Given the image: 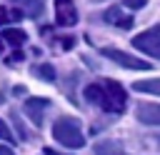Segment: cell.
Wrapping results in <instances>:
<instances>
[{
  "label": "cell",
  "mask_w": 160,
  "mask_h": 155,
  "mask_svg": "<svg viewBox=\"0 0 160 155\" xmlns=\"http://www.w3.org/2000/svg\"><path fill=\"white\" fill-rule=\"evenodd\" d=\"M85 100L92 102V105H98L105 112H115L118 115V112H125L128 92L115 80H98V82H90L85 88Z\"/></svg>",
  "instance_id": "1"
},
{
  "label": "cell",
  "mask_w": 160,
  "mask_h": 155,
  "mask_svg": "<svg viewBox=\"0 0 160 155\" xmlns=\"http://www.w3.org/2000/svg\"><path fill=\"white\" fill-rule=\"evenodd\" d=\"M52 138H55L60 145L72 148V150H78V148L85 145V135H82L80 122H78L75 118H58L55 125H52Z\"/></svg>",
  "instance_id": "2"
},
{
  "label": "cell",
  "mask_w": 160,
  "mask_h": 155,
  "mask_svg": "<svg viewBox=\"0 0 160 155\" xmlns=\"http://www.w3.org/2000/svg\"><path fill=\"white\" fill-rule=\"evenodd\" d=\"M132 48H138L140 52L160 60V28H152V30H145V32L135 35L132 38Z\"/></svg>",
  "instance_id": "3"
},
{
  "label": "cell",
  "mask_w": 160,
  "mask_h": 155,
  "mask_svg": "<svg viewBox=\"0 0 160 155\" xmlns=\"http://www.w3.org/2000/svg\"><path fill=\"white\" fill-rule=\"evenodd\" d=\"M102 55L110 58L112 62H118L120 68H128V70H150L152 68L150 62H145V60H140V58H135L130 52H122L118 48H102Z\"/></svg>",
  "instance_id": "4"
},
{
  "label": "cell",
  "mask_w": 160,
  "mask_h": 155,
  "mask_svg": "<svg viewBox=\"0 0 160 155\" xmlns=\"http://www.w3.org/2000/svg\"><path fill=\"white\" fill-rule=\"evenodd\" d=\"M55 20L62 28H72L78 22V10L72 0H55Z\"/></svg>",
  "instance_id": "5"
},
{
  "label": "cell",
  "mask_w": 160,
  "mask_h": 155,
  "mask_svg": "<svg viewBox=\"0 0 160 155\" xmlns=\"http://www.w3.org/2000/svg\"><path fill=\"white\" fill-rule=\"evenodd\" d=\"M48 108H50V102L45 98H28L25 100V112L35 125H42V115H45Z\"/></svg>",
  "instance_id": "6"
},
{
  "label": "cell",
  "mask_w": 160,
  "mask_h": 155,
  "mask_svg": "<svg viewBox=\"0 0 160 155\" xmlns=\"http://www.w3.org/2000/svg\"><path fill=\"white\" fill-rule=\"evenodd\" d=\"M138 120L142 125H160V105L158 102H142L138 105Z\"/></svg>",
  "instance_id": "7"
},
{
  "label": "cell",
  "mask_w": 160,
  "mask_h": 155,
  "mask_svg": "<svg viewBox=\"0 0 160 155\" xmlns=\"http://www.w3.org/2000/svg\"><path fill=\"white\" fill-rule=\"evenodd\" d=\"M105 20L108 22H112V25H118V28H132V18L130 15H122V10L120 8H110L108 12H105Z\"/></svg>",
  "instance_id": "8"
},
{
  "label": "cell",
  "mask_w": 160,
  "mask_h": 155,
  "mask_svg": "<svg viewBox=\"0 0 160 155\" xmlns=\"http://www.w3.org/2000/svg\"><path fill=\"white\" fill-rule=\"evenodd\" d=\"M132 90H138V92H148V95H160V78L138 80V82H132Z\"/></svg>",
  "instance_id": "9"
},
{
  "label": "cell",
  "mask_w": 160,
  "mask_h": 155,
  "mask_svg": "<svg viewBox=\"0 0 160 155\" xmlns=\"http://www.w3.org/2000/svg\"><path fill=\"white\" fill-rule=\"evenodd\" d=\"M95 155H122V148L115 140H102L95 145Z\"/></svg>",
  "instance_id": "10"
},
{
  "label": "cell",
  "mask_w": 160,
  "mask_h": 155,
  "mask_svg": "<svg viewBox=\"0 0 160 155\" xmlns=\"http://www.w3.org/2000/svg\"><path fill=\"white\" fill-rule=\"evenodd\" d=\"M2 40L10 42V45H22L28 40V35L22 30H18V28H10V30H2Z\"/></svg>",
  "instance_id": "11"
},
{
  "label": "cell",
  "mask_w": 160,
  "mask_h": 155,
  "mask_svg": "<svg viewBox=\"0 0 160 155\" xmlns=\"http://www.w3.org/2000/svg\"><path fill=\"white\" fill-rule=\"evenodd\" d=\"M10 2L20 5V8H22V10H28L32 18H38V15L42 12V0H10Z\"/></svg>",
  "instance_id": "12"
},
{
  "label": "cell",
  "mask_w": 160,
  "mask_h": 155,
  "mask_svg": "<svg viewBox=\"0 0 160 155\" xmlns=\"http://www.w3.org/2000/svg\"><path fill=\"white\" fill-rule=\"evenodd\" d=\"M35 72H38L40 78H45V80H55V70H52L50 65H40V68H38Z\"/></svg>",
  "instance_id": "13"
},
{
  "label": "cell",
  "mask_w": 160,
  "mask_h": 155,
  "mask_svg": "<svg viewBox=\"0 0 160 155\" xmlns=\"http://www.w3.org/2000/svg\"><path fill=\"white\" fill-rule=\"evenodd\" d=\"M12 18H20V12H10L8 8H2L0 5V25H5L8 20H12Z\"/></svg>",
  "instance_id": "14"
},
{
  "label": "cell",
  "mask_w": 160,
  "mask_h": 155,
  "mask_svg": "<svg viewBox=\"0 0 160 155\" xmlns=\"http://www.w3.org/2000/svg\"><path fill=\"white\" fill-rule=\"evenodd\" d=\"M0 140H10V142H12V132H10V128L5 125V120H0Z\"/></svg>",
  "instance_id": "15"
},
{
  "label": "cell",
  "mask_w": 160,
  "mask_h": 155,
  "mask_svg": "<svg viewBox=\"0 0 160 155\" xmlns=\"http://www.w3.org/2000/svg\"><path fill=\"white\" fill-rule=\"evenodd\" d=\"M125 2V8H132V10H140V8H145V2L148 0H122Z\"/></svg>",
  "instance_id": "16"
},
{
  "label": "cell",
  "mask_w": 160,
  "mask_h": 155,
  "mask_svg": "<svg viewBox=\"0 0 160 155\" xmlns=\"http://www.w3.org/2000/svg\"><path fill=\"white\" fill-rule=\"evenodd\" d=\"M0 155H15L10 148H5V145H0Z\"/></svg>",
  "instance_id": "17"
},
{
  "label": "cell",
  "mask_w": 160,
  "mask_h": 155,
  "mask_svg": "<svg viewBox=\"0 0 160 155\" xmlns=\"http://www.w3.org/2000/svg\"><path fill=\"white\" fill-rule=\"evenodd\" d=\"M42 152H45V155H62V152H58V150H52V148H45Z\"/></svg>",
  "instance_id": "18"
},
{
  "label": "cell",
  "mask_w": 160,
  "mask_h": 155,
  "mask_svg": "<svg viewBox=\"0 0 160 155\" xmlns=\"http://www.w3.org/2000/svg\"><path fill=\"white\" fill-rule=\"evenodd\" d=\"M155 142H160V135H158V138H155Z\"/></svg>",
  "instance_id": "19"
},
{
  "label": "cell",
  "mask_w": 160,
  "mask_h": 155,
  "mask_svg": "<svg viewBox=\"0 0 160 155\" xmlns=\"http://www.w3.org/2000/svg\"><path fill=\"white\" fill-rule=\"evenodd\" d=\"M92 2H105V0H92Z\"/></svg>",
  "instance_id": "20"
},
{
  "label": "cell",
  "mask_w": 160,
  "mask_h": 155,
  "mask_svg": "<svg viewBox=\"0 0 160 155\" xmlns=\"http://www.w3.org/2000/svg\"><path fill=\"white\" fill-rule=\"evenodd\" d=\"M0 48H2V45H0Z\"/></svg>",
  "instance_id": "21"
}]
</instances>
